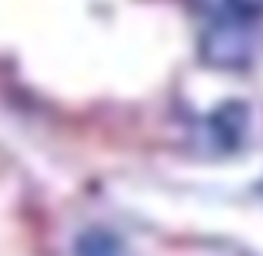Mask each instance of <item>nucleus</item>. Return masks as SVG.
Here are the masks:
<instances>
[{
    "label": "nucleus",
    "mask_w": 263,
    "mask_h": 256,
    "mask_svg": "<svg viewBox=\"0 0 263 256\" xmlns=\"http://www.w3.org/2000/svg\"><path fill=\"white\" fill-rule=\"evenodd\" d=\"M220 10L237 24H253L263 17V0H220Z\"/></svg>",
    "instance_id": "1"
}]
</instances>
